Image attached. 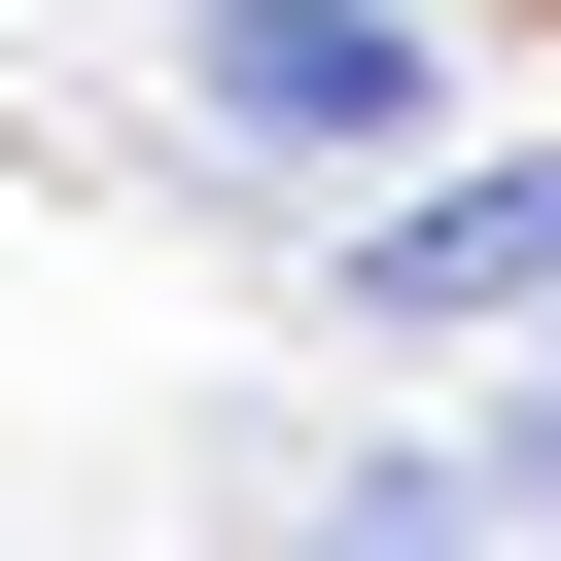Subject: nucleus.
Returning <instances> with one entry per match:
<instances>
[{"instance_id":"obj_1","label":"nucleus","mask_w":561,"mask_h":561,"mask_svg":"<svg viewBox=\"0 0 561 561\" xmlns=\"http://www.w3.org/2000/svg\"><path fill=\"white\" fill-rule=\"evenodd\" d=\"M175 105H210V140L386 175V140H421V35H386V0H175Z\"/></svg>"},{"instance_id":"obj_3","label":"nucleus","mask_w":561,"mask_h":561,"mask_svg":"<svg viewBox=\"0 0 561 561\" xmlns=\"http://www.w3.org/2000/svg\"><path fill=\"white\" fill-rule=\"evenodd\" d=\"M386 561H456V526H386Z\"/></svg>"},{"instance_id":"obj_2","label":"nucleus","mask_w":561,"mask_h":561,"mask_svg":"<svg viewBox=\"0 0 561 561\" xmlns=\"http://www.w3.org/2000/svg\"><path fill=\"white\" fill-rule=\"evenodd\" d=\"M351 316H386V351H456V316H561V175H421V210L351 245Z\"/></svg>"}]
</instances>
